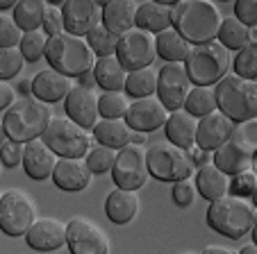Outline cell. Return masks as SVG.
I'll return each mask as SVG.
<instances>
[{"label":"cell","mask_w":257,"mask_h":254,"mask_svg":"<svg viewBox=\"0 0 257 254\" xmlns=\"http://www.w3.org/2000/svg\"><path fill=\"white\" fill-rule=\"evenodd\" d=\"M146 166H148V175L162 179V182H182V179H189L194 173L189 152L175 148L169 141H157V143L148 145Z\"/></svg>","instance_id":"cell-7"},{"label":"cell","mask_w":257,"mask_h":254,"mask_svg":"<svg viewBox=\"0 0 257 254\" xmlns=\"http://www.w3.org/2000/svg\"><path fill=\"white\" fill-rule=\"evenodd\" d=\"M64 30L73 37H87L102 23V7L91 0H66L62 5Z\"/></svg>","instance_id":"cell-15"},{"label":"cell","mask_w":257,"mask_h":254,"mask_svg":"<svg viewBox=\"0 0 257 254\" xmlns=\"http://www.w3.org/2000/svg\"><path fill=\"white\" fill-rule=\"evenodd\" d=\"M23 55L19 48H3L0 50V82L12 80L23 71Z\"/></svg>","instance_id":"cell-40"},{"label":"cell","mask_w":257,"mask_h":254,"mask_svg":"<svg viewBox=\"0 0 257 254\" xmlns=\"http://www.w3.org/2000/svg\"><path fill=\"white\" fill-rule=\"evenodd\" d=\"M207 225L218 234L239 240L255 225V206L246 197L223 195L209 202Z\"/></svg>","instance_id":"cell-5"},{"label":"cell","mask_w":257,"mask_h":254,"mask_svg":"<svg viewBox=\"0 0 257 254\" xmlns=\"http://www.w3.org/2000/svg\"><path fill=\"white\" fill-rule=\"evenodd\" d=\"M84 41H87V46L91 48V53L98 55V59H100V57H112V55L116 53L118 37L112 34L109 30H105L102 25H98V28H93L91 32L87 34Z\"/></svg>","instance_id":"cell-35"},{"label":"cell","mask_w":257,"mask_h":254,"mask_svg":"<svg viewBox=\"0 0 257 254\" xmlns=\"http://www.w3.org/2000/svg\"><path fill=\"white\" fill-rule=\"evenodd\" d=\"M185 254H196V252H185Z\"/></svg>","instance_id":"cell-56"},{"label":"cell","mask_w":257,"mask_h":254,"mask_svg":"<svg viewBox=\"0 0 257 254\" xmlns=\"http://www.w3.org/2000/svg\"><path fill=\"white\" fill-rule=\"evenodd\" d=\"M93 136H96V143L107 145L112 150H121L130 145L132 130L123 118H102L93 127Z\"/></svg>","instance_id":"cell-27"},{"label":"cell","mask_w":257,"mask_h":254,"mask_svg":"<svg viewBox=\"0 0 257 254\" xmlns=\"http://www.w3.org/2000/svg\"><path fill=\"white\" fill-rule=\"evenodd\" d=\"M25 240L37 252H53L66 245V225L55 218H39L28 229Z\"/></svg>","instance_id":"cell-19"},{"label":"cell","mask_w":257,"mask_h":254,"mask_svg":"<svg viewBox=\"0 0 257 254\" xmlns=\"http://www.w3.org/2000/svg\"><path fill=\"white\" fill-rule=\"evenodd\" d=\"M221 14L216 5L207 0H185L173 7L171 14V28L185 39L189 46H200L207 41H216Z\"/></svg>","instance_id":"cell-1"},{"label":"cell","mask_w":257,"mask_h":254,"mask_svg":"<svg viewBox=\"0 0 257 254\" xmlns=\"http://www.w3.org/2000/svg\"><path fill=\"white\" fill-rule=\"evenodd\" d=\"M87 166L91 170V175H100V173H107L112 170L114 161H116V150L107 148V145H100V143H93V148H89L87 152Z\"/></svg>","instance_id":"cell-38"},{"label":"cell","mask_w":257,"mask_h":254,"mask_svg":"<svg viewBox=\"0 0 257 254\" xmlns=\"http://www.w3.org/2000/svg\"><path fill=\"white\" fill-rule=\"evenodd\" d=\"M93 84H96V77H93V71H87V73H82V75H80V87L91 89V91H93Z\"/></svg>","instance_id":"cell-49"},{"label":"cell","mask_w":257,"mask_h":254,"mask_svg":"<svg viewBox=\"0 0 257 254\" xmlns=\"http://www.w3.org/2000/svg\"><path fill=\"white\" fill-rule=\"evenodd\" d=\"M232 55L218 41H207L200 46H191L185 59L187 77L194 87H214L230 71Z\"/></svg>","instance_id":"cell-3"},{"label":"cell","mask_w":257,"mask_h":254,"mask_svg":"<svg viewBox=\"0 0 257 254\" xmlns=\"http://www.w3.org/2000/svg\"><path fill=\"white\" fill-rule=\"evenodd\" d=\"M46 46H48L46 32L44 30H34V32H23L19 50L25 62H37V59H41L46 55Z\"/></svg>","instance_id":"cell-37"},{"label":"cell","mask_w":257,"mask_h":254,"mask_svg":"<svg viewBox=\"0 0 257 254\" xmlns=\"http://www.w3.org/2000/svg\"><path fill=\"white\" fill-rule=\"evenodd\" d=\"M155 50H157V57H162L166 64L169 62L185 64L191 46L187 44L185 39L180 37L173 28H169V30H164V32L155 34Z\"/></svg>","instance_id":"cell-30"},{"label":"cell","mask_w":257,"mask_h":254,"mask_svg":"<svg viewBox=\"0 0 257 254\" xmlns=\"http://www.w3.org/2000/svg\"><path fill=\"white\" fill-rule=\"evenodd\" d=\"M0 197H3V195H0Z\"/></svg>","instance_id":"cell-57"},{"label":"cell","mask_w":257,"mask_h":254,"mask_svg":"<svg viewBox=\"0 0 257 254\" xmlns=\"http://www.w3.org/2000/svg\"><path fill=\"white\" fill-rule=\"evenodd\" d=\"M53 182L62 191H84L91 182V170L84 159H57L53 170Z\"/></svg>","instance_id":"cell-20"},{"label":"cell","mask_w":257,"mask_h":254,"mask_svg":"<svg viewBox=\"0 0 257 254\" xmlns=\"http://www.w3.org/2000/svg\"><path fill=\"white\" fill-rule=\"evenodd\" d=\"M14 7H16V0H0V12L14 10Z\"/></svg>","instance_id":"cell-53"},{"label":"cell","mask_w":257,"mask_h":254,"mask_svg":"<svg viewBox=\"0 0 257 254\" xmlns=\"http://www.w3.org/2000/svg\"><path fill=\"white\" fill-rule=\"evenodd\" d=\"M114 57L121 62V66L125 68L127 73L139 71V68H148L157 59L155 37L144 32V30H139V28L127 30L125 34L118 37Z\"/></svg>","instance_id":"cell-10"},{"label":"cell","mask_w":257,"mask_h":254,"mask_svg":"<svg viewBox=\"0 0 257 254\" xmlns=\"http://www.w3.org/2000/svg\"><path fill=\"white\" fill-rule=\"evenodd\" d=\"M102 7V28L109 30L112 34L121 37L135 25L137 3L132 0H112V3H98Z\"/></svg>","instance_id":"cell-23"},{"label":"cell","mask_w":257,"mask_h":254,"mask_svg":"<svg viewBox=\"0 0 257 254\" xmlns=\"http://www.w3.org/2000/svg\"><path fill=\"white\" fill-rule=\"evenodd\" d=\"M200 254H234V252L228 249V247H221V245H207Z\"/></svg>","instance_id":"cell-51"},{"label":"cell","mask_w":257,"mask_h":254,"mask_svg":"<svg viewBox=\"0 0 257 254\" xmlns=\"http://www.w3.org/2000/svg\"><path fill=\"white\" fill-rule=\"evenodd\" d=\"M237 132V125L230 118H225L221 111H212V114L203 116L196 123V148L205 150V152H214L218 150L230 136Z\"/></svg>","instance_id":"cell-17"},{"label":"cell","mask_w":257,"mask_h":254,"mask_svg":"<svg viewBox=\"0 0 257 254\" xmlns=\"http://www.w3.org/2000/svg\"><path fill=\"white\" fill-rule=\"evenodd\" d=\"M16 91H19L23 98H32V80H21Z\"/></svg>","instance_id":"cell-50"},{"label":"cell","mask_w":257,"mask_h":254,"mask_svg":"<svg viewBox=\"0 0 257 254\" xmlns=\"http://www.w3.org/2000/svg\"><path fill=\"white\" fill-rule=\"evenodd\" d=\"M23 154H25V143L7 139L5 143L0 145V161L5 168H16L23 163Z\"/></svg>","instance_id":"cell-43"},{"label":"cell","mask_w":257,"mask_h":254,"mask_svg":"<svg viewBox=\"0 0 257 254\" xmlns=\"http://www.w3.org/2000/svg\"><path fill=\"white\" fill-rule=\"evenodd\" d=\"M127 107H130V100L121 91H105L98 98V114L102 118H123Z\"/></svg>","instance_id":"cell-36"},{"label":"cell","mask_w":257,"mask_h":254,"mask_svg":"<svg viewBox=\"0 0 257 254\" xmlns=\"http://www.w3.org/2000/svg\"><path fill=\"white\" fill-rule=\"evenodd\" d=\"M187 152H189V159H191V166H205V163H209V152H205V150H200V148H189L187 150Z\"/></svg>","instance_id":"cell-48"},{"label":"cell","mask_w":257,"mask_h":254,"mask_svg":"<svg viewBox=\"0 0 257 254\" xmlns=\"http://www.w3.org/2000/svg\"><path fill=\"white\" fill-rule=\"evenodd\" d=\"M137 211H139V195H137V191L116 188V191H112L107 195L105 213L116 225H125V222L135 220Z\"/></svg>","instance_id":"cell-26"},{"label":"cell","mask_w":257,"mask_h":254,"mask_svg":"<svg viewBox=\"0 0 257 254\" xmlns=\"http://www.w3.org/2000/svg\"><path fill=\"white\" fill-rule=\"evenodd\" d=\"M216 109L234 125L252 120L257 116V84L237 75H225L214 87Z\"/></svg>","instance_id":"cell-4"},{"label":"cell","mask_w":257,"mask_h":254,"mask_svg":"<svg viewBox=\"0 0 257 254\" xmlns=\"http://www.w3.org/2000/svg\"><path fill=\"white\" fill-rule=\"evenodd\" d=\"M232 66H234V75L237 77L255 82V77H257V46H255V41L248 44L246 48H241L237 55H234Z\"/></svg>","instance_id":"cell-39"},{"label":"cell","mask_w":257,"mask_h":254,"mask_svg":"<svg viewBox=\"0 0 257 254\" xmlns=\"http://www.w3.org/2000/svg\"><path fill=\"white\" fill-rule=\"evenodd\" d=\"M7 141V134H5V127H3V123H0V145Z\"/></svg>","instance_id":"cell-55"},{"label":"cell","mask_w":257,"mask_h":254,"mask_svg":"<svg viewBox=\"0 0 257 254\" xmlns=\"http://www.w3.org/2000/svg\"><path fill=\"white\" fill-rule=\"evenodd\" d=\"M196 188L189 179H182V182H173V202L178 206H189L194 202Z\"/></svg>","instance_id":"cell-46"},{"label":"cell","mask_w":257,"mask_h":254,"mask_svg":"<svg viewBox=\"0 0 257 254\" xmlns=\"http://www.w3.org/2000/svg\"><path fill=\"white\" fill-rule=\"evenodd\" d=\"M239 254H257V247L252 243H248L246 247H241V252H239Z\"/></svg>","instance_id":"cell-54"},{"label":"cell","mask_w":257,"mask_h":254,"mask_svg":"<svg viewBox=\"0 0 257 254\" xmlns=\"http://www.w3.org/2000/svg\"><path fill=\"white\" fill-rule=\"evenodd\" d=\"M44 32H46V37H57V34L64 32V16L57 5H48V10H46Z\"/></svg>","instance_id":"cell-45"},{"label":"cell","mask_w":257,"mask_h":254,"mask_svg":"<svg viewBox=\"0 0 257 254\" xmlns=\"http://www.w3.org/2000/svg\"><path fill=\"white\" fill-rule=\"evenodd\" d=\"M37 220V206L28 193L7 191L0 197V229L7 236H25Z\"/></svg>","instance_id":"cell-9"},{"label":"cell","mask_w":257,"mask_h":254,"mask_svg":"<svg viewBox=\"0 0 257 254\" xmlns=\"http://www.w3.org/2000/svg\"><path fill=\"white\" fill-rule=\"evenodd\" d=\"M66 245L71 254H107V234L87 218H73L66 225Z\"/></svg>","instance_id":"cell-13"},{"label":"cell","mask_w":257,"mask_h":254,"mask_svg":"<svg viewBox=\"0 0 257 254\" xmlns=\"http://www.w3.org/2000/svg\"><path fill=\"white\" fill-rule=\"evenodd\" d=\"M257 177L252 170H243L239 175H232V179L228 182V191L234 197H252L255 195Z\"/></svg>","instance_id":"cell-41"},{"label":"cell","mask_w":257,"mask_h":254,"mask_svg":"<svg viewBox=\"0 0 257 254\" xmlns=\"http://www.w3.org/2000/svg\"><path fill=\"white\" fill-rule=\"evenodd\" d=\"M73 89L71 77L62 75V73L53 71V68H44L34 75L32 80V96L41 102H59L66 100L68 91Z\"/></svg>","instance_id":"cell-21"},{"label":"cell","mask_w":257,"mask_h":254,"mask_svg":"<svg viewBox=\"0 0 257 254\" xmlns=\"http://www.w3.org/2000/svg\"><path fill=\"white\" fill-rule=\"evenodd\" d=\"M41 141L59 159H82L91 148V136L71 118H50Z\"/></svg>","instance_id":"cell-8"},{"label":"cell","mask_w":257,"mask_h":254,"mask_svg":"<svg viewBox=\"0 0 257 254\" xmlns=\"http://www.w3.org/2000/svg\"><path fill=\"white\" fill-rule=\"evenodd\" d=\"M14 102V89L7 82H0V111H7Z\"/></svg>","instance_id":"cell-47"},{"label":"cell","mask_w":257,"mask_h":254,"mask_svg":"<svg viewBox=\"0 0 257 254\" xmlns=\"http://www.w3.org/2000/svg\"><path fill=\"white\" fill-rule=\"evenodd\" d=\"M228 175L221 173L214 163H205L198 168V175H196V184H198V191L205 200H218L228 193Z\"/></svg>","instance_id":"cell-29"},{"label":"cell","mask_w":257,"mask_h":254,"mask_svg":"<svg viewBox=\"0 0 257 254\" xmlns=\"http://www.w3.org/2000/svg\"><path fill=\"white\" fill-rule=\"evenodd\" d=\"M144 141H146V134H141V132H132V136H130L132 145H144Z\"/></svg>","instance_id":"cell-52"},{"label":"cell","mask_w":257,"mask_h":254,"mask_svg":"<svg viewBox=\"0 0 257 254\" xmlns=\"http://www.w3.org/2000/svg\"><path fill=\"white\" fill-rule=\"evenodd\" d=\"M191 91V82L187 77L185 64L169 62L157 71V100L164 105L166 111H178L185 107L187 93Z\"/></svg>","instance_id":"cell-12"},{"label":"cell","mask_w":257,"mask_h":254,"mask_svg":"<svg viewBox=\"0 0 257 254\" xmlns=\"http://www.w3.org/2000/svg\"><path fill=\"white\" fill-rule=\"evenodd\" d=\"M46 59L50 68L66 77H80L82 73L93 71V53L82 37H73L62 32L57 37H48L46 46Z\"/></svg>","instance_id":"cell-6"},{"label":"cell","mask_w":257,"mask_h":254,"mask_svg":"<svg viewBox=\"0 0 257 254\" xmlns=\"http://www.w3.org/2000/svg\"><path fill=\"white\" fill-rule=\"evenodd\" d=\"M234 14H237L234 19L239 23L252 30L257 25V3H252V0H239V3H234Z\"/></svg>","instance_id":"cell-44"},{"label":"cell","mask_w":257,"mask_h":254,"mask_svg":"<svg viewBox=\"0 0 257 254\" xmlns=\"http://www.w3.org/2000/svg\"><path fill=\"white\" fill-rule=\"evenodd\" d=\"M93 77H96L98 87L105 89V91H123L127 71L112 55V57H100L93 62Z\"/></svg>","instance_id":"cell-28"},{"label":"cell","mask_w":257,"mask_h":254,"mask_svg":"<svg viewBox=\"0 0 257 254\" xmlns=\"http://www.w3.org/2000/svg\"><path fill=\"white\" fill-rule=\"evenodd\" d=\"M182 109L187 114H191L196 118H203V116L216 111V96H214L212 87H191V91L187 93V100Z\"/></svg>","instance_id":"cell-34"},{"label":"cell","mask_w":257,"mask_h":254,"mask_svg":"<svg viewBox=\"0 0 257 254\" xmlns=\"http://www.w3.org/2000/svg\"><path fill=\"white\" fill-rule=\"evenodd\" d=\"M114 182L118 188L125 191H139L148 179V166H146V148L144 145H125L116 152V161L112 166Z\"/></svg>","instance_id":"cell-11"},{"label":"cell","mask_w":257,"mask_h":254,"mask_svg":"<svg viewBox=\"0 0 257 254\" xmlns=\"http://www.w3.org/2000/svg\"><path fill=\"white\" fill-rule=\"evenodd\" d=\"M218 44L223 46L225 50H241L246 48L248 44H252L255 39H252V30L241 25L237 19H223L221 25H218Z\"/></svg>","instance_id":"cell-31"},{"label":"cell","mask_w":257,"mask_h":254,"mask_svg":"<svg viewBox=\"0 0 257 254\" xmlns=\"http://www.w3.org/2000/svg\"><path fill=\"white\" fill-rule=\"evenodd\" d=\"M171 14H173V7L162 5L160 0L141 3V5H137L135 25L148 34H160L171 28Z\"/></svg>","instance_id":"cell-25"},{"label":"cell","mask_w":257,"mask_h":254,"mask_svg":"<svg viewBox=\"0 0 257 254\" xmlns=\"http://www.w3.org/2000/svg\"><path fill=\"white\" fill-rule=\"evenodd\" d=\"M66 111L73 123H78L82 130H93L98 123V98L91 89H84L80 84L68 91L66 96Z\"/></svg>","instance_id":"cell-18"},{"label":"cell","mask_w":257,"mask_h":254,"mask_svg":"<svg viewBox=\"0 0 257 254\" xmlns=\"http://www.w3.org/2000/svg\"><path fill=\"white\" fill-rule=\"evenodd\" d=\"M55 163H57V154H55L41 139H34V141H30V143H25L23 168L32 179L39 182V179L53 177Z\"/></svg>","instance_id":"cell-22"},{"label":"cell","mask_w":257,"mask_h":254,"mask_svg":"<svg viewBox=\"0 0 257 254\" xmlns=\"http://www.w3.org/2000/svg\"><path fill=\"white\" fill-rule=\"evenodd\" d=\"M50 118L53 114L46 102L37 100V98H21V100L12 102V107L5 111L3 127H5L7 139L30 143L34 139H41Z\"/></svg>","instance_id":"cell-2"},{"label":"cell","mask_w":257,"mask_h":254,"mask_svg":"<svg viewBox=\"0 0 257 254\" xmlns=\"http://www.w3.org/2000/svg\"><path fill=\"white\" fill-rule=\"evenodd\" d=\"M252 161H255L252 141L237 132L218 150H214V166L225 175H239L243 170H250Z\"/></svg>","instance_id":"cell-14"},{"label":"cell","mask_w":257,"mask_h":254,"mask_svg":"<svg viewBox=\"0 0 257 254\" xmlns=\"http://www.w3.org/2000/svg\"><path fill=\"white\" fill-rule=\"evenodd\" d=\"M125 96H132L137 100L141 98H151L157 91V71L148 68H139V71H130L125 77V87H123Z\"/></svg>","instance_id":"cell-33"},{"label":"cell","mask_w":257,"mask_h":254,"mask_svg":"<svg viewBox=\"0 0 257 254\" xmlns=\"http://www.w3.org/2000/svg\"><path fill=\"white\" fill-rule=\"evenodd\" d=\"M166 118H169V114H166L164 105L153 96L130 102L125 116H123L127 127L132 132H141V134H148V132H155L160 127H164Z\"/></svg>","instance_id":"cell-16"},{"label":"cell","mask_w":257,"mask_h":254,"mask_svg":"<svg viewBox=\"0 0 257 254\" xmlns=\"http://www.w3.org/2000/svg\"><path fill=\"white\" fill-rule=\"evenodd\" d=\"M23 32L21 28L14 23V19L0 14V50L3 48H19Z\"/></svg>","instance_id":"cell-42"},{"label":"cell","mask_w":257,"mask_h":254,"mask_svg":"<svg viewBox=\"0 0 257 254\" xmlns=\"http://www.w3.org/2000/svg\"><path fill=\"white\" fill-rule=\"evenodd\" d=\"M196 123H198V120L191 114H187L185 109L171 111L164 123V127H166L164 132H166L169 143H173L175 148H182V150L194 148L196 145Z\"/></svg>","instance_id":"cell-24"},{"label":"cell","mask_w":257,"mask_h":254,"mask_svg":"<svg viewBox=\"0 0 257 254\" xmlns=\"http://www.w3.org/2000/svg\"><path fill=\"white\" fill-rule=\"evenodd\" d=\"M48 10V3L44 0H23L14 7V23L21 28V32H34L44 25V16Z\"/></svg>","instance_id":"cell-32"}]
</instances>
